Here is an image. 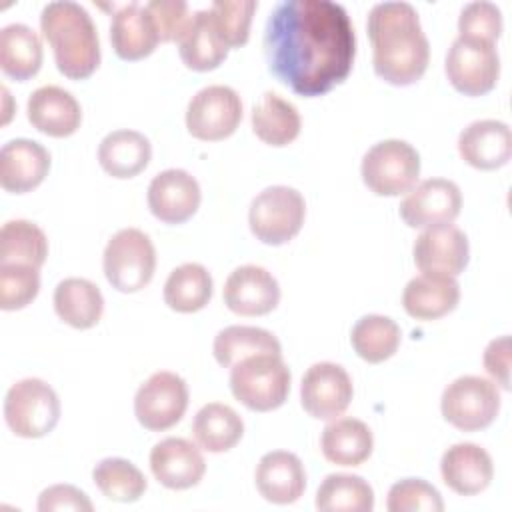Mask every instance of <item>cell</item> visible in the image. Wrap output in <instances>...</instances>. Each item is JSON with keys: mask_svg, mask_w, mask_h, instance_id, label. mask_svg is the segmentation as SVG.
Returning a JSON list of instances; mask_svg holds the SVG:
<instances>
[{"mask_svg": "<svg viewBox=\"0 0 512 512\" xmlns=\"http://www.w3.org/2000/svg\"><path fill=\"white\" fill-rule=\"evenodd\" d=\"M264 56L284 86L306 98L322 96L352 70V20L330 0H282L266 20Z\"/></svg>", "mask_w": 512, "mask_h": 512, "instance_id": "6da1fadb", "label": "cell"}, {"mask_svg": "<svg viewBox=\"0 0 512 512\" xmlns=\"http://www.w3.org/2000/svg\"><path fill=\"white\" fill-rule=\"evenodd\" d=\"M374 72L388 84L408 86L422 78L430 62V42L410 2H378L368 12Z\"/></svg>", "mask_w": 512, "mask_h": 512, "instance_id": "7a4b0ae2", "label": "cell"}, {"mask_svg": "<svg viewBox=\"0 0 512 512\" xmlns=\"http://www.w3.org/2000/svg\"><path fill=\"white\" fill-rule=\"evenodd\" d=\"M40 30L52 46L56 68L72 80L88 78L100 64V40L96 24L84 6L72 0H56L44 6Z\"/></svg>", "mask_w": 512, "mask_h": 512, "instance_id": "3957f363", "label": "cell"}, {"mask_svg": "<svg viewBox=\"0 0 512 512\" xmlns=\"http://www.w3.org/2000/svg\"><path fill=\"white\" fill-rule=\"evenodd\" d=\"M290 368L282 354H252L230 370V390L238 402L254 412L280 408L290 392Z\"/></svg>", "mask_w": 512, "mask_h": 512, "instance_id": "277c9868", "label": "cell"}, {"mask_svg": "<svg viewBox=\"0 0 512 512\" xmlns=\"http://www.w3.org/2000/svg\"><path fill=\"white\" fill-rule=\"evenodd\" d=\"M360 174L374 194L400 196L410 192L418 182L420 154L406 140L388 138L366 150Z\"/></svg>", "mask_w": 512, "mask_h": 512, "instance_id": "5b68a950", "label": "cell"}, {"mask_svg": "<svg viewBox=\"0 0 512 512\" xmlns=\"http://www.w3.org/2000/svg\"><path fill=\"white\" fill-rule=\"evenodd\" d=\"M4 420L20 438H42L60 420L58 394L40 378H22L6 392Z\"/></svg>", "mask_w": 512, "mask_h": 512, "instance_id": "8992f818", "label": "cell"}, {"mask_svg": "<svg viewBox=\"0 0 512 512\" xmlns=\"http://www.w3.org/2000/svg\"><path fill=\"white\" fill-rule=\"evenodd\" d=\"M306 218L304 196L292 186H268L250 202L248 224L252 234L270 246L290 242Z\"/></svg>", "mask_w": 512, "mask_h": 512, "instance_id": "52a82bcc", "label": "cell"}, {"mask_svg": "<svg viewBox=\"0 0 512 512\" xmlns=\"http://www.w3.org/2000/svg\"><path fill=\"white\" fill-rule=\"evenodd\" d=\"M102 266L112 288L120 292H138L154 276V244L142 230L122 228L108 240Z\"/></svg>", "mask_w": 512, "mask_h": 512, "instance_id": "ba28073f", "label": "cell"}, {"mask_svg": "<svg viewBox=\"0 0 512 512\" xmlns=\"http://www.w3.org/2000/svg\"><path fill=\"white\" fill-rule=\"evenodd\" d=\"M440 410L444 420L458 430H482L490 426L500 412L498 386L482 376H460L444 388Z\"/></svg>", "mask_w": 512, "mask_h": 512, "instance_id": "9c48e42d", "label": "cell"}, {"mask_svg": "<svg viewBox=\"0 0 512 512\" xmlns=\"http://www.w3.org/2000/svg\"><path fill=\"white\" fill-rule=\"evenodd\" d=\"M450 84L466 96L490 92L500 76V56L494 42L456 36L444 62Z\"/></svg>", "mask_w": 512, "mask_h": 512, "instance_id": "30bf717a", "label": "cell"}, {"mask_svg": "<svg viewBox=\"0 0 512 512\" xmlns=\"http://www.w3.org/2000/svg\"><path fill=\"white\" fill-rule=\"evenodd\" d=\"M242 120V100L238 92L224 84H212L198 90L186 108L188 132L206 142L232 136Z\"/></svg>", "mask_w": 512, "mask_h": 512, "instance_id": "8fae6325", "label": "cell"}, {"mask_svg": "<svg viewBox=\"0 0 512 512\" xmlns=\"http://www.w3.org/2000/svg\"><path fill=\"white\" fill-rule=\"evenodd\" d=\"M188 408V386L182 376L160 370L154 372L134 396V414L138 422L152 432L172 428Z\"/></svg>", "mask_w": 512, "mask_h": 512, "instance_id": "7c38bea8", "label": "cell"}, {"mask_svg": "<svg viewBox=\"0 0 512 512\" xmlns=\"http://www.w3.org/2000/svg\"><path fill=\"white\" fill-rule=\"evenodd\" d=\"M462 208V194L448 178H428L414 186L400 202V216L410 228L452 224Z\"/></svg>", "mask_w": 512, "mask_h": 512, "instance_id": "4fadbf2b", "label": "cell"}, {"mask_svg": "<svg viewBox=\"0 0 512 512\" xmlns=\"http://www.w3.org/2000/svg\"><path fill=\"white\" fill-rule=\"evenodd\" d=\"M352 394V380L340 364L316 362L302 376L300 402L312 418L334 420L350 406Z\"/></svg>", "mask_w": 512, "mask_h": 512, "instance_id": "5bb4252c", "label": "cell"}, {"mask_svg": "<svg viewBox=\"0 0 512 512\" xmlns=\"http://www.w3.org/2000/svg\"><path fill=\"white\" fill-rule=\"evenodd\" d=\"M146 198L150 212L158 220L166 224H182L196 214L202 192L198 180L190 172L168 168L152 178Z\"/></svg>", "mask_w": 512, "mask_h": 512, "instance_id": "9a60e30c", "label": "cell"}, {"mask_svg": "<svg viewBox=\"0 0 512 512\" xmlns=\"http://www.w3.org/2000/svg\"><path fill=\"white\" fill-rule=\"evenodd\" d=\"M224 304L240 316H262L280 302L278 280L262 266L244 264L230 272L224 282Z\"/></svg>", "mask_w": 512, "mask_h": 512, "instance_id": "2e32d148", "label": "cell"}, {"mask_svg": "<svg viewBox=\"0 0 512 512\" xmlns=\"http://www.w3.org/2000/svg\"><path fill=\"white\" fill-rule=\"evenodd\" d=\"M150 470L162 486L186 490L204 478L206 462L196 444L186 438L168 436L150 450Z\"/></svg>", "mask_w": 512, "mask_h": 512, "instance_id": "e0dca14e", "label": "cell"}, {"mask_svg": "<svg viewBox=\"0 0 512 512\" xmlns=\"http://www.w3.org/2000/svg\"><path fill=\"white\" fill-rule=\"evenodd\" d=\"M412 254L420 272L458 276L468 264L470 246L466 234L460 228L442 224L424 228V232L414 242Z\"/></svg>", "mask_w": 512, "mask_h": 512, "instance_id": "ac0fdd59", "label": "cell"}, {"mask_svg": "<svg viewBox=\"0 0 512 512\" xmlns=\"http://www.w3.org/2000/svg\"><path fill=\"white\" fill-rule=\"evenodd\" d=\"M50 170L48 150L28 138H14L0 150V184L6 192L24 194L44 182Z\"/></svg>", "mask_w": 512, "mask_h": 512, "instance_id": "d6986e66", "label": "cell"}, {"mask_svg": "<svg viewBox=\"0 0 512 512\" xmlns=\"http://www.w3.org/2000/svg\"><path fill=\"white\" fill-rule=\"evenodd\" d=\"M440 474L444 484L460 496H474L494 478L490 454L474 442H458L442 454Z\"/></svg>", "mask_w": 512, "mask_h": 512, "instance_id": "ffe728a7", "label": "cell"}, {"mask_svg": "<svg viewBox=\"0 0 512 512\" xmlns=\"http://www.w3.org/2000/svg\"><path fill=\"white\" fill-rule=\"evenodd\" d=\"M30 124L42 134L66 138L80 128L82 110L78 100L64 88L46 84L28 96L26 104Z\"/></svg>", "mask_w": 512, "mask_h": 512, "instance_id": "44dd1931", "label": "cell"}, {"mask_svg": "<svg viewBox=\"0 0 512 512\" xmlns=\"http://www.w3.org/2000/svg\"><path fill=\"white\" fill-rule=\"evenodd\" d=\"M458 152L478 170H496L510 160L512 134L502 120H474L458 136Z\"/></svg>", "mask_w": 512, "mask_h": 512, "instance_id": "7402d4cb", "label": "cell"}, {"mask_svg": "<svg viewBox=\"0 0 512 512\" xmlns=\"http://www.w3.org/2000/svg\"><path fill=\"white\" fill-rule=\"evenodd\" d=\"M256 488L272 504H292L306 490V470L300 458L288 450L266 452L256 466Z\"/></svg>", "mask_w": 512, "mask_h": 512, "instance_id": "603a6c76", "label": "cell"}, {"mask_svg": "<svg viewBox=\"0 0 512 512\" xmlns=\"http://www.w3.org/2000/svg\"><path fill=\"white\" fill-rule=\"evenodd\" d=\"M460 286L454 276L440 272H422L414 276L404 292L402 306L416 320H436L458 306Z\"/></svg>", "mask_w": 512, "mask_h": 512, "instance_id": "cb8c5ba5", "label": "cell"}, {"mask_svg": "<svg viewBox=\"0 0 512 512\" xmlns=\"http://www.w3.org/2000/svg\"><path fill=\"white\" fill-rule=\"evenodd\" d=\"M110 42L122 60H140L152 54L160 38L146 6L138 2L120 6L112 14Z\"/></svg>", "mask_w": 512, "mask_h": 512, "instance_id": "d4e9b609", "label": "cell"}, {"mask_svg": "<svg viewBox=\"0 0 512 512\" xmlns=\"http://www.w3.org/2000/svg\"><path fill=\"white\" fill-rule=\"evenodd\" d=\"M322 454L328 462L338 466H360L374 448V436L368 424L358 418H334L320 438Z\"/></svg>", "mask_w": 512, "mask_h": 512, "instance_id": "484cf974", "label": "cell"}, {"mask_svg": "<svg viewBox=\"0 0 512 512\" xmlns=\"http://www.w3.org/2000/svg\"><path fill=\"white\" fill-rule=\"evenodd\" d=\"M152 158L150 140L136 130H114L98 146V160L106 174L114 178H132L140 174Z\"/></svg>", "mask_w": 512, "mask_h": 512, "instance_id": "4316f807", "label": "cell"}, {"mask_svg": "<svg viewBox=\"0 0 512 512\" xmlns=\"http://www.w3.org/2000/svg\"><path fill=\"white\" fill-rule=\"evenodd\" d=\"M178 52L182 62L196 72L214 70L222 64L228 54V46L220 38L210 8L196 10L184 36L178 40Z\"/></svg>", "mask_w": 512, "mask_h": 512, "instance_id": "83f0119b", "label": "cell"}, {"mask_svg": "<svg viewBox=\"0 0 512 512\" xmlns=\"http://www.w3.org/2000/svg\"><path fill=\"white\" fill-rule=\"evenodd\" d=\"M42 66V40L26 24L12 22L0 30V68L18 82L38 74Z\"/></svg>", "mask_w": 512, "mask_h": 512, "instance_id": "f1b7e54d", "label": "cell"}, {"mask_svg": "<svg viewBox=\"0 0 512 512\" xmlns=\"http://www.w3.org/2000/svg\"><path fill=\"white\" fill-rule=\"evenodd\" d=\"M54 310L72 328L86 330L100 322L104 298L100 288L86 278H64L54 290Z\"/></svg>", "mask_w": 512, "mask_h": 512, "instance_id": "f546056e", "label": "cell"}, {"mask_svg": "<svg viewBox=\"0 0 512 512\" xmlns=\"http://www.w3.org/2000/svg\"><path fill=\"white\" fill-rule=\"evenodd\" d=\"M300 114L292 102L276 92H264L252 106V130L270 146H286L300 134Z\"/></svg>", "mask_w": 512, "mask_h": 512, "instance_id": "4dcf8cb0", "label": "cell"}, {"mask_svg": "<svg viewBox=\"0 0 512 512\" xmlns=\"http://www.w3.org/2000/svg\"><path fill=\"white\" fill-rule=\"evenodd\" d=\"M192 434L202 450L214 454L228 452L240 442L244 434V422L240 414L228 404L208 402L196 412Z\"/></svg>", "mask_w": 512, "mask_h": 512, "instance_id": "1f68e13d", "label": "cell"}, {"mask_svg": "<svg viewBox=\"0 0 512 512\" xmlns=\"http://www.w3.org/2000/svg\"><path fill=\"white\" fill-rule=\"evenodd\" d=\"M212 298V276L198 262L176 266L164 284V302L168 308L190 314L202 310Z\"/></svg>", "mask_w": 512, "mask_h": 512, "instance_id": "d6a6232c", "label": "cell"}, {"mask_svg": "<svg viewBox=\"0 0 512 512\" xmlns=\"http://www.w3.org/2000/svg\"><path fill=\"white\" fill-rule=\"evenodd\" d=\"M214 358L220 366L232 368L242 358L252 354H282L278 338L256 326H226L214 338Z\"/></svg>", "mask_w": 512, "mask_h": 512, "instance_id": "836d02e7", "label": "cell"}, {"mask_svg": "<svg viewBox=\"0 0 512 512\" xmlns=\"http://www.w3.org/2000/svg\"><path fill=\"white\" fill-rule=\"evenodd\" d=\"M320 512H372L374 490L356 474H328L316 492Z\"/></svg>", "mask_w": 512, "mask_h": 512, "instance_id": "e575fe53", "label": "cell"}, {"mask_svg": "<svg viewBox=\"0 0 512 512\" xmlns=\"http://www.w3.org/2000/svg\"><path fill=\"white\" fill-rule=\"evenodd\" d=\"M400 338V326L392 318L382 314L362 316L354 324L350 334L352 348L362 360L370 364H378L394 356V352L400 346Z\"/></svg>", "mask_w": 512, "mask_h": 512, "instance_id": "d590c367", "label": "cell"}, {"mask_svg": "<svg viewBox=\"0 0 512 512\" xmlns=\"http://www.w3.org/2000/svg\"><path fill=\"white\" fill-rule=\"evenodd\" d=\"M48 256L46 234L28 220H8L0 230V264L40 268Z\"/></svg>", "mask_w": 512, "mask_h": 512, "instance_id": "8d00e7d4", "label": "cell"}, {"mask_svg": "<svg viewBox=\"0 0 512 512\" xmlns=\"http://www.w3.org/2000/svg\"><path fill=\"white\" fill-rule=\"evenodd\" d=\"M98 490L114 502H136L146 492V476L126 458H104L92 470Z\"/></svg>", "mask_w": 512, "mask_h": 512, "instance_id": "74e56055", "label": "cell"}, {"mask_svg": "<svg viewBox=\"0 0 512 512\" xmlns=\"http://www.w3.org/2000/svg\"><path fill=\"white\" fill-rule=\"evenodd\" d=\"M258 8L256 0H216L210 6L212 22L228 48L248 42L250 22Z\"/></svg>", "mask_w": 512, "mask_h": 512, "instance_id": "f35d334b", "label": "cell"}, {"mask_svg": "<svg viewBox=\"0 0 512 512\" xmlns=\"http://www.w3.org/2000/svg\"><path fill=\"white\" fill-rule=\"evenodd\" d=\"M40 290L38 268L26 264H0V308L20 310L28 306Z\"/></svg>", "mask_w": 512, "mask_h": 512, "instance_id": "ab89813d", "label": "cell"}, {"mask_svg": "<svg viewBox=\"0 0 512 512\" xmlns=\"http://www.w3.org/2000/svg\"><path fill=\"white\" fill-rule=\"evenodd\" d=\"M386 508L390 512H442L440 492L422 478H404L388 490Z\"/></svg>", "mask_w": 512, "mask_h": 512, "instance_id": "60d3db41", "label": "cell"}, {"mask_svg": "<svg viewBox=\"0 0 512 512\" xmlns=\"http://www.w3.org/2000/svg\"><path fill=\"white\" fill-rule=\"evenodd\" d=\"M502 34V12L494 2H468L458 18V36L496 42Z\"/></svg>", "mask_w": 512, "mask_h": 512, "instance_id": "b9f144b4", "label": "cell"}, {"mask_svg": "<svg viewBox=\"0 0 512 512\" xmlns=\"http://www.w3.org/2000/svg\"><path fill=\"white\" fill-rule=\"evenodd\" d=\"M146 10L160 42H178L192 22V12L184 0H152L146 4Z\"/></svg>", "mask_w": 512, "mask_h": 512, "instance_id": "7bdbcfd3", "label": "cell"}, {"mask_svg": "<svg viewBox=\"0 0 512 512\" xmlns=\"http://www.w3.org/2000/svg\"><path fill=\"white\" fill-rule=\"evenodd\" d=\"M40 512H60V510H74V512H92L94 506L90 498L72 484H54L42 490L38 498Z\"/></svg>", "mask_w": 512, "mask_h": 512, "instance_id": "ee69618b", "label": "cell"}, {"mask_svg": "<svg viewBox=\"0 0 512 512\" xmlns=\"http://www.w3.org/2000/svg\"><path fill=\"white\" fill-rule=\"evenodd\" d=\"M484 368L504 390H510V336H498L484 350Z\"/></svg>", "mask_w": 512, "mask_h": 512, "instance_id": "f6af8a7d", "label": "cell"}]
</instances>
